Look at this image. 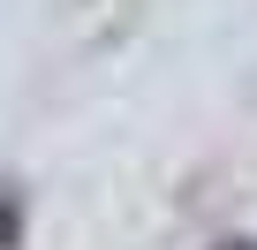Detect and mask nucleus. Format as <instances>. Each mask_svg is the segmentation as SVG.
Masks as SVG:
<instances>
[{"mask_svg": "<svg viewBox=\"0 0 257 250\" xmlns=\"http://www.w3.org/2000/svg\"><path fill=\"white\" fill-rule=\"evenodd\" d=\"M16 242V205H0V250Z\"/></svg>", "mask_w": 257, "mask_h": 250, "instance_id": "obj_1", "label": "nucleus"}, {"mask_svg": "<svg viewBox=\"0 0 257 250\" xmlns=\"http://www.w3.org/2000/svg\"><path fill=\"white\" fill-rule=\"evenodd\" d=\"M212 250H257V235H227V242H212Z\"/></svg>", "mask_w": 257, "mask_h": 250, "instance_id": "obj_2", "label": "nucleus"}]
</instances>
